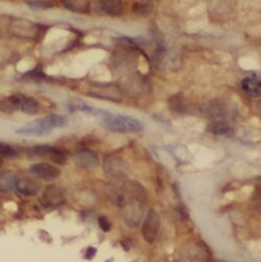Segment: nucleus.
<instances>
[{
	"mask_svg": "<svg viewBox=\"0 0 261 262\" xmlns=\"http://www.w3.org/2000/svg\"><path fill=\"white\" fill-rule=\"evenodd\" d=\"M40 189V185L36 180L30 179V178H25L20 180L17 185V190L27 196H33L38 193Z\"/></svg>",
	"mask_w": 261,
	"mask_h": 262,
	"instance_id": "dca6fc26",
	"label": "nucleus"
},
{
	"mask_svg": "<svg viewBox=\"0 0 261 262\" xmlns=\"http://www.w3.org/2000/svg\"><path fill=\"white\" fill-rule=\"evenodd\" d=\"M102 124L110 130L121 134H138L144 130L143 123L130 116L114 115L106 112L102 116Z\"/></svg>",
	"mask_w": 261,
	"mask_h": 262,
	"instance_id": "f03ea898",
	"label": "nucleus"
},
{
	"mask_svg": "<svg viewBox=\"0 0 261 262\" xmlns=\"http://www.w3.org/2000/svg\"><path fill=\"white\" fill-rule=\"evenodd\" d=\"M122 187L125 194L126 203L128 201H135L144 205L146 204L148 200V193L141 183L137 181H125Z\"/></svg>",
	"mask_w": 261,
	"mask_h": 262,
	"instance_id": "6e6552de",
	"label": "nucleus"
},
{
	"mask_svg": "<svg viewBox=\"0 0 261 262\" xmlns=\"http://www.w3.org/2000/svg\"><path fill=\"white\" fill-rule=\"evenodd\" d=\"M169 105L172 112L175 113H182L183 112V102H182V97L181 94L175 95L170 98L169 100Z\"/></svg>",
	"mask_w": 261,
	"mask_h": 262,
	"instance_id": "b1692460",
	"label": "nucleus"
},
{
	"mask_svg": "<svg viewBox=\"0 0 261 262\" xmlns=\"http://www.w3.org/2000/svg\"><path fill=\"white\" fill-rule=\"evenodd\" d=\"M53 147L47 146V145H39L34 146L29 149L28 155L30 157H49L52 152Z\"/></svg>",
	"mask_w": 261,
	"mask_h": 262,
	"instance_id": "412c9836",
	"label": "nucleus"
},
{
	"mask_svg": "<svg viewBox=\"0 0 261 262\" xmlns=\"http://www.w3.org/2000/svg\"><path fill=\"white\" fill-rule=\"evenodd\" d=\"M17 154H18L17 150L11 145H8L6 143H0V157L13 158V157H16Z\"/></svg>",
	"mask_w": 261,
	"mask_h": 262,
	"instance_id": "4be33fe9",
	"label": "nucleus"
},
{
	"mask_svg": "<svg viewBox=\"0 0 261 262\" xmlns=\"http://www.w3.org/2000/svg\"><path fill=\"white\" fill-rule=\"evenodd\" d=\"M161 226V219L157 211L155 210H150L147 218L144 222L143 228H142V233L147 243H154L159 234Z\"/></svg>",
	"mask_w": 261,
	"mask_h": 262,
	"instance_id": "423d86ee",
	"label": "nucleus"
},
{
	"mask_svg": "<svg viewBox=\"0 0 261 262\" xmlns=\"http://www.w3.org/2000/svg\"><path fill=\"white\" fill-rule=\"evenodd\" d=\"M153 11V3L152 2H137L133 7V12L142 17L149 16Z\"/></svg>",
	"mask_w": 261,
	"mask_h": 262,
	"instance_id": "aec40b11",
	"label": "nucleus"
},
{
	"mask_svg": "<svg viewBox=\"0 0 261 262\" xmlns=\"http://www.w3.org/2000/svg\"><path fill=\"white\" fill-rule=\"evenodd\" d=\"M65 202H67V198H65L64 191L56 185L48 186L40 199V203L45 208L61 207Z\"/></svg>",
	"mask_w": 261,
	"mask_h": 262,
	"instance_id": "0eeeda50",
	"label": "nucleus"
},
{
	"mask_svg": "<svg viewBox=\"0 0 261 262\" xmlns=\"http://www.w3.org/2000/svg\"><path fill=\"white\" fill-rule=\"evenodd\" d=\"M103 168L105 173L116 181H123L128 176L127 164L117 155L106 156L103 161Z\"/></svg>",
	"mask_w": 261,
	"mask_h": 262,
	"instance_id": "20e7f679",
	"label": "nucleus"
},
{
	"mask_svg": "<svg viewBox=\"0 0 261 262\" xmlns=\"http://www.w3.org/2000/svg\"><path fill=\"white\" fill-rule=\"evenodd\" d=\"M68 118L62 115H49L30 122L29 124L19 128L16 133L26 137H42L52 133L55 128H61L68 125Z\"/></svg>",
	"mask_w": 261,
	"mask_h": 262,
	"instance_id": "f257e3e1",
	"label": "nucleus"
},
{
	"mask_svg": "<svg viewBox=\"0 0 261 262\" xmlns=\"http://www.w3.org/2000/svg\"><path fill=\"white\" fill-rule=\"evenodd\" d=\"M18 182L19 178L14 171L5 170L0 172V191L12 192L17 190Z\"/></svg>",
	"mask_w": 261,
	"mask_h": 262,
	"instance_id": "4468645a",
	"label": "nucleus"
},
{
	"mask_svg": "<svg viewBox=\"0 0 261 262\" xmlns=\"http://www.w3.org/2000/svg\"><path fill=\"white\" fill-rule=\"evenodd\" d=\"M241 87L243 91L250 96H253V97L260 96L261 83H260V78L256 75H251L245 78L241 82Z\"/></svg>",
	"mask_w": 261,
	"mask_h": 262,
	"instance_id": "f8f14e48",
	"label": "nucleus"
},
{
	"mask_svg": "<svg viewBox=\"0 0 261 262\" xmlns=\"http://www.w3.org/2000/svg\"><path fill=\"white\" fill-rule=\"evenodd\" d=\"M76 164L85 170H92L96 168L99 164V158L97 154L91 150H81L79 151L75 157Z\"/></svg>",
	"mask_w": 261,
	"mask_h": 262,
	"instance_id": "9d476101",
	"label": "nucleus"
},
{
	"mask_svg": "<svg viewBox=\"0 0 261 262\" xmlns=\"http://www.w3.org/2000/svg\"><path fill=\"white\" fill-rule=\"evenodd\" d=\"M97 4L103 14L112 17L121 16L124 12V4L120 0H103Z\"/></svg>",
	"mask_w": 261,
	"mask_h": 262,
	"instance_id": "ddd939ff",
	"label": "nucleus"
},
{
	"mask_svg": "<svg viewBox=\"0 0 261 262\" xmlns=\"http://www.w3.org/2000/svg\"><path fill=\"white\" fill-rule=\"evenodd\" d=\"M206 130L209 134L215 135V136H220V137H230L233 135V127H231L228 123L223 122V121H215L210 123Z\"/></svg>",
	"mask_w": 261,
	"mask_h": 262,
	"instance_id": "2eb2a0df",
	"label": "nucleus"
},
{
	"mask_svg": "<svg viewBox=\"0 0 261 262\" xmlns=\"http://www.w3.org/2000/svg\"><path fill=\"white\" fill-rule=\"evenodd\" d=\"M105 194L113 205L120 208H123L125 206L126 204L125 194H124L122 185H120L118 181L110 182L106 184Z\"/></svg>",
	"mask_w": 261,
	"mask_h": 262,
	"instance_id": "9b49d317",
	"label": "nucleus"
},
{
	"mask_svg": "<svg viewBox=\"0 0 261 262\" xmlns=\"http://www.w3.org/2000/svg\"><path fill=\"white\" fill-rule=\"evenodd\" d=\"M26 5L34 11H45L54 7L52 2H26Z\"/></svg>",
	"mask_w": 261,
	"mask_h": 262,
	"instance_id": "5701e85b",
	"label": "nucleus"
},
{
	"mask_svg": "<svg viewBox=\"0 0 261 262\" xmlns=\"http://www.w3.org/2000/svg\"><path fill=\"white\" fill-rule=\"evenodd\" d=\"M29 171L35 178L45 181H53L61 174V170L58 167L45 162L32 164L29 167Z\"/></svg>",
	"mask_w": 261,
	"mask_h": 262,
	"instance_id": "1a4fd4ad",
	"label": "nucleus"
},
{
	"mask_svg": "<svg viewBox=\"0 0 261 262\" xmlns=\"http://www.w3.org/2000/svg\"><path fill=\"white\" fill-rule=\"evenodd\" d=\"M95 254H96V250H95L94 248H92V247H90V248L88 249L87 253H86V255H87V258H88V259L92 258Z\"/></svg>",
	"mask_w": 261,
	"mask_h": 262,
	"instance_id": "a878e982",
	"label": "nucleus"
},
{
	"mask_svg": "<svg viewBox=\"0 0 261 262\" xmlns=\"http://www.w3.org/2000/svg\"><path fill=\"white\" fill-rule=\"evenodd\" d=\"M122 209L125 224L130 228L138 227L144 217V204L135 201H128Z\"/></svg>",
	"mask_w": 261,
	"mask_h": 262,
	"instance_id": "39448f33",
	"label": "nucleus"
},
{
	"mask_svg": "<svg viewBox=\"0 0 261 262\" xmlns=\"http://www.w3.org/2000/svg\"><path fill=\"white\" fill-rule=\"evenodd\" d=\"M62 6L74 13L88 14L90 12V3L86 0H67L62 2Z\"/></svg>",
	"mask_w": 261,
	"mask_h": 262,
	"instance_id": "a211bd4d",
	"label": "nucleus"
},
{
	"mask_svg": "<svg viewBox=\"0 0 261 262\" xmlns=\"http://www.w3.org/2000/svg\"><path fill=\"white\" fill-rule=\"evenodd\" d=\"M98 224H99V227L101 228V230L103 232H108L111 231V228H112V225H111V222L108 221V219L104 216H100L98 218Z\"/></svg>",
	"mask_w": 261,
	"mask_h": 262,
	"instance_id": "393cba45",
	"label": "nucleus"
},
{
	"mask_svg": "<svg viewBox=\"0 0 261 262\" xmlns=\"http://www.w3.org/2000/svg\"><path fill=\"white\" fill-rule=\"evenodd\" d=\"M9 31L16 37L32 39L40 32V27L28 20L14 19L10 23Z\"/></svg>",
	"mask_w": 261,
	"mask_h": 262,
	"instance_id": "7ed1b4c3",
	"label": "nucleus"
},
{
	"mask_svg": "<svg viewBox=\"0 0 261 262\" xmlns=\"http://www.w3.org/2000/svg\"><path fill=\"white\" fill-rule=\"evenodd\" d=\"M40 110L39 102L33 98V97H27V96H20L19 101V111L28 114V115H34L38 113Z\"/></svg>",
	"mask_w": 261,
	"mask_h": 262,
	"instance_id": "f3484780",
	"label": "nucleus"
},
{
	"mask_svg": "<svg viewBox=\"0 0 261 262\" xmlns=\"http://www.w3.org/2000/svg\"><path fill=\"white\" fill-rule=\"evenodd\" d=\"M20 94L12 95L10 97H6L0 100V111L4 113L11 114L15 111L19 110V101H20Z\"/></svg>",
	"mask_w": 261,
	"mask_h": 262,
	"instance_id": "6ab92c4d",
	"label": "nucleus"
},
{
	"mask_svg": "<svg viewBox=\"0 0 261 262\" xmlns=\"http://www.w3.org/2000/svg\"><path fill=\"white\" fill-rule=\"evenodd\" d=\"M2 165H3V158L0 157V166H2Z\"/></svg>",
	"mask_w": 261,
	"mask_h": 262,
	"instance_id": "bb28decb",
	"label": "nucleus"
}]
</instances>
